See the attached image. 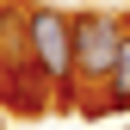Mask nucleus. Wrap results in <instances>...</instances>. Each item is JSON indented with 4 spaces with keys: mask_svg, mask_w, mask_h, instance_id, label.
Masks as SVG:
<instances>
[{
    "mask_svg": "<svg viewBox=\"0 0 130 130\" xmlns=\"http://www.w3.org/2000/svg\"><path fill=\"white\" fill-rule=\"evenodd\" d=\"M25 50L43 68V80H68L74 74V19H62L56 6H37L25 19Z\"/></svg>",
    "mask_w": 130,
    "mask_h": 130,
    "instance_id": "obj_1",
    "label": "nucleus"
},
{
    "mask_svg": "<svg viewBox=\"0 0 130 130\" xmlns=\"http://www.w3.org/2000/svg\"><path fill=\"white\" fill-rule=\"evenodd\" d=\"M130 31L111 19V12H87L74 25V74L80 80H111V62H118Z\"/></svg>",
    "mask_w": 130,
    "mask_h": 130,
    "instance_id": "obj_2",
    "label": "nucleus"
},
{
    "mask_svg": "<svg viewBox=\"0 0 130 130\" xmlns=\"http://www.w3.org/2000/svg\"><path fill=\"white\" fill-rule=\"evenodd\" d=\"M111 111H130V37H124V50H118V62H111V99H105Z\"/></svg>",
    "mask_w": 130,
    "mask_h": 130,
    "instance_id": "obj_3",
    "label": "nucleus"
}]
</instances>
